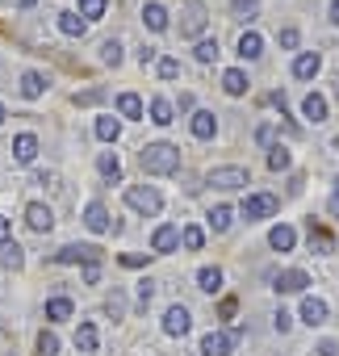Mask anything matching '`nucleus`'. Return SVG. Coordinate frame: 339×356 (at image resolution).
Returning <instances> with one entry per match:
<instances>
[{"mask_svg": "<svg viewBox=\"0 0 339 356\" xmlns=\"http://www.w3.org/2000/svg\"><path fill=\"white\" fill-rule=\"evenodd\" d=\"M218 310H222V318H231V314H235V298H222V306H218Z\"/></svg>", "mask_w": 339, "mask_h": 356, "instance_id": "603ef678", "label": "nucleus"}, {"mask_svg": "<svg viewBox=\"0 0 339 356\" xmlns=\"http://www.w3.org/2000/svg\"><path fill=\"white\" fill-rule=\"evenodd\" d=\"M122 264H126V268H142V264H147V256H122Z\"/></svg>", "mask_w": 339, "mask_h": 356, "instance_id": "09e8293b", "label": "nucleus"}, {"mask_svg": "<svg viewBox=\"0 0 339 356\" xmlns=\"http://www.w3.org/2000/svg\"><path fill=\"white\" fill-rule=\"evenodd\" d=\"M42 92H47V80H42L38 72H22V97H26V101H38Z\"/></svg>", "mask_w": 339, "mask_h": 356, "instance_id": "dca6fc26", "label": "nucleus"}, {"mask_svg": "<svg viewBox=\"0 0 339 356\" xmlns=\"http://www.w3.org/2000/svg\"><path fill=\"white\" fill-rule=\"evenodd\" d=\"M151 298H155V281H151V277H142V281H138V306L147 310V306H151Z\"/></svg>", "mask_w": 339, "mask_h": 356, "instance_id": "c9c22d12", "label": "nucleus"}, {"mask_svg": "<svg viewBox=\"0 0 339 356\" xmlns=\"http://www.w3.org/2000/svg\"><path fill=\"white\" fill-rule=\"evenodd\" d=\"M231 218H235V210H231V206H214V210H210V227H214L218 235L231 227Z\"/></svg>", "mask_w": 339, "mask_h": 356, "instance_id": "c756f323", "label": "nucleus"}, {"mask_svg": "<svg viewBox=\"0 0 339 356\" xmlns=\"http://www.w3.org/2000/svg\"><path fill=\"white\" fill-rule=\"evenodd\" d=\"M331 22L339 26V0H331Z\"/></svg>", "mask_w": 339, "mask_h": 356, "instance_id": "5fc2aeb1", "label": "nucleus"}, {"mask_svg": "<svg viewBox=\"0 0 339 356\" xmlns=\"http://www.w3.org/2000/svg\"><path fill=\"white\" fill-rule=\"evenodd\" d=\"M181 239H185V248H189V252H197V248L206 243V235H201V227H185V235H181Z\"/></svg>", "mask_w": 339, "mask_h": 356, "instance_id": "f704fd0d", "label": "nucleus"}, {"mask_svg": "<svg viewBox=\"0 0 339 356\" xmlns=\"http://www.w3.org/2000/svg\"><path fill=\"white\" fill-rule=\"evenodd\" d=\"M272 323H276V331L285 335V331L293 327V314H289V310H276V314H272Z\"/></svg>", "mask_w": 339, "mask_h": 356, "instance_id": "c03bdc74", "label": "nucleus"}, {"mask_svg": "<svg viewBox=\"0 0 339 356\" xmlns=\"http://www.w3.org/2000/svg\"><path fill=\"white\" fill-rule=\"evenodd\" d=\"M289 163H293V155H289L285 147H272V151H268V168H272V172H281V168H289Z\"/></svg>", "mask_w": 339, "mask_h": 356, "instance_id": "473e14b6", "label": "nucleus"}, {"mask_svg": "<svg viewBox=\"0 0 339 356\" xmlns=\"http://www.w3.org/2000/svg\"><path fill=\"white\" fill-rule=\"evenodd\" d=\"M268 243H272V248H276V252H289V248H293V243H297V231H293V227H285V222H281V227H272V231H268Z\"/></svg>", "mask_w": 339, "mask_h": 356, "instance_id": "f3484780", "label": "nucleus"}, {"mask_svg": "<svg viewBox=\"0 0 339 356\" xmlns=\"http://www.w3.org/2000/svg\"><path fill=\"white\" fill-rule=\"evenodd\" d=\"M206 30V5L201 0H189L185 5V22H181V38H197Z\"/></svg>", "mask_w": 339, "mask_h": 356, "instance_id": "423d86ee", "label": "nucleus"}, {"mask_svg": "<svg viewBox=\"0 0 339 356\" xmlns=\"http://www.w3.org/2000/svg\"><path fill=\"white\" fill-rule=\"evenodd\" d=\"M210 185L214 189H243V185H251V176H247V168H214Z\"/></svg>", "mask_w": 339, "mask_h": 356, "instance_id": "20e7f679", "label": "nucleus"}, {"mask_svg": "<svg viewBox=\"0 0 339 356\" xmlns=\"http://www.w3.org/2000/svg\"><path fill=\"white\" fill-rule=\"evenodd\" d=\"M181 243V231L176 227H155V235H151V248L155 252H172Z\"/></svg>", "mask_w": 339, "mask_h": 356, "instance_id": "ddd939ff", "label": "nucleus"}, {"mask_svg": "<svg viewBox=\"0 0 339 356\" xmlns=\"http://www.w3.org/2000/svg\"><path fill=\"white\" fill-rule=\"evenodd\" d=\"M214 130H218L214 113H210V109H197V113H193V134H197V138H214Z\"/></svg>", "mask_w": 339, "mask_h": 356, "instance_id": "4be33fe9", "label": "nucleus"}, {"mask_svg": "<svg viewBox=\"0 0 339 356\" xmlns=\"http://www.w3.org/2000/svg\"><path fill=\"white\" fill-rule=\"evenodd\" d=\"M101 59H105L109 67H117V63H122V47H117V42H105V47H101Z\"/></svg>", "mask_w": 339, "mask_h": 356, "instance_id": "4c0bfd02", "label": "nucleus"}, {"mask_svg": "<svg viewBox=\"0 0 339 356\" xmlns=\"http://www.w3.org/2000/svg\"><path fill=\"white\" fill-rule=\"evenodd\" d=\"M301 318H306L310 327H322V323H326V302H322V298H306V302H301Z\"/></svg>", "mask_w": 339, "mask_h": 356, "instance_id": "4468645a", "label": "nucleus"}, {"mask_svg": "<svg viewBox=\"0 0 339 356\" xmlns=\"http://www.w3.org/2000/svg\"><path fill=\"white\" fill-rule=\"evenodd\" d=\"M318 356H339V343H335V339H322V343H318Z\"/></svg>", "mask_w": 339, "mask_h": 356, "instance_id": "49530a36", "label": "nucleus"}, {"mask_svg": "<svg viewBox=\"0 0 339 356\" xmlns=\"http://www.w3.org/2000/svg\"><path fill=\"white\" fill-rule=\"evenodd\" d=\"M47 318H51V323L72 318V298H51V302H47Z\"/></svg>", "mask_w": 339, "mask_h": 356, "instance_id": "a878e982", "label": "nucleus"}, {"mask_svg": "<svg viewBox=\"0 0 339 356\" xmlns=\"http://www.w3.org/2000/svg\"><path fill=\"white\" fill-rule=\"evenodd\" d=\"M159 76H163V80H176V76H181V63H176L172 55H167V59H159Z\"/></svg>", "mask_w": 339, "mask_h": 356, "instance_id": "e433bc0d", "label": "nucleus"}, {"mask_svg": "<svg viewBox=\"0 0 339 356\" xmlns=\"http://www.w3.org/2000/svg\"><path fill=\"white\" fill-rule=\"evenodd\" d=\"M256 5H260V0H235V9H239V13H256Z\"/></svg>", "mask_w": 339, "mask_h": 356, "instance_id": "3c124183", "label": "nucleus"}, {"mask_svg": "<svg viewBox=\"0 0 339 356\" xmlns=\"http://www.w3.org/2000/svg\"><path fill=\"white\" fill-rule=\"evenodd\" d=\"M268 214H276V197H272V193H251V197L243 202V218H247V222H260V218H268Z\"/></svg>", "mask_w": 339, "mask_h": 356, "instance_id": "39448f33", "label": "nucleus"}, {"mask_svg": "<svg viewBox=\"0 0 339 356\" xmlns=\"http://www.w3.org/2000/svg\"><path fill=\"white\" fill-rule=\"evenodd\" d=\"M97 163H101V176H109V181H117V176H122V159H117L113 151H105Z\"/></svg>", "mask_w": 339, "mask_h": 356, "instance_id": "2f4dec72", "label": "nucleus"}, {"mask_svg": "<svg viewBox=\"0 0 339 356\" xmlns=\"http://www.w3.org/2000/svg\"><path fill=\"white\" fill-rule=\"evenodd\" d=\"M117 134H122V122L117 118H97V138L101 143H117Z\"/></svg>", "mask_w": 339, "mask_h": 356, "instance_id": "393cba45", "label": "nucleus"}, {"mask_svg": "<svg viewBox=\"0 0 339 356\" xmlns=\"http://www.w3.org/2000/svg\"><path fill=\"white\" fill-rule=\"evenodd\" d=\"M331 214H335V218H339V197H331Z\"/></svg>", "mask_w": 339, "mask_h": 356, "instance_id": "6e6d98bb", "label": "nucleus"}, {"mask_svg": "<svg viewBox=\"0 0 339 356\" xmlns=\"http://www.w3.org/2000/svg\"><path fill=\"white\" fill-rule=\"evenodd\" d=\"M26 222H30V231H51V227H55V214H51V206L30 202V206H26Z\"/></svg>", "mask_w": 339, "mask_h": 356, "instance_id": "9b49d317", "label": "nucleus"}, {"mask_svg": "<svg viewBox=\"0 0 339 356\" xmlns=\"http://www.w3.org/2000/svg\"><path fill=\"white\" fill-rule=\"evenodd\" d=\"M126 206L138 210V214H159V210H163V197H159L151 185H130V189H126Z\"/></svg>", "mask_w": 339, "mask_h": 356, "instance_id": "f03ea898", "label": "nucleus"}, {"mask_svg": "<svg viewBox=\"0 0 339 356\" xmlns=\"http://www.w3.org/2000/svg\"><path fill=\"white\" fill-rule=\"evenodd\" d=\"M335 197H339V176H335Z\"/></svg>", "mask_w": 339, "mask_h": 356, "instance_id": "bf43d9fd", "label": "nucleus"}, {"mask_svg": "<svg viewBox=\"0 0 339 356\" xmlns=\"http://www.w3.org/2000/svg\"><path fill=\"white\" fill-rule=\"evenodd\" d=\"M101 97H105L101 88H88V92H76V105H97Z\"/></svg>", "mask_w": 339, "mask_h": 356, "instance_id": "37998d69", "label": "nucleus"}, {"mask_svg": "<svg viewBox=\"0 0 339 356\" xmlns=\"http://www.w3.org/2000/svg\"><path fill=\"white\" fill-rule=\"evenodd\" d=\"M189 327H193V314L185 306H167V314H163V331L167 335H189Z\"/></svg>", "mask_w": 339, "mask_h": 356, "instance_id": "6e6552de", "label": "nucleus"}, {"mask_svg": "<svg viewBox=\"0 0 339 356\" xmlns=\"http://www.w3.org/2000/svg\"><path fill=\"white\" fill-rule=\"evenodd\" d=\"M55 264H101V248H92V243H67V248H59L55 252Z\"/></svg>", "mask_w": 339, "mask_h": 356, "instance_id": "7ed1b4c3", "label": "nucleus"}, {"mask_svg": "<svg viewBox=\"0 0 339 356\" xmlns=\"http://www.w3.org/2000/svg\"><path fill=\"white\" fill-rule=\"evenodd\" d=\"M318 67H322L318 55H297V59H293V76H297V80H314Z\"/></svg>", "mask_w": 339, "mask_h": 356, "instance_id": "2eb2a0df", "label": "nucleus"}, {"mask_svg": "<svg viewBox=\"0 0 339 356\" xmlns=\"http://www.w3.org/2000/svg\"><path fill=\"white\" fill-rule=\"evenodd\" d=\"M13 159H17V163H34V159H38V134H30V130L17 134V138H13Z\"/></svg>", "mask_w": 339, "mask_h": 356, "instance_id": "9d476101", "label": "nucleus"}, {"mask_svg": "<svg viewBox=\"0 0 339 356\" xmlns=\"http://www.w3.org/2000/svg\"><path fill=\"white\" fill-rule=\"evenodd\" d=\"M301 113H306L310 122H326V97H318V92H310V97L301 101Z\"/></svg>", "mask_w": 339, "mask_h": 356, "instance_id": "412c9836", "label": "nucleus"}, {"mask_svg": "<svg viewBox=\"0 0 339 356\" xmlns=\"http://www.w3.org/2000/svg\"><path fill=\"white\" fill-rule=\"evenodd\" d=\"M117 113H122V118H142V101H138L134 92H122V97H117Z\"/></svg>", "mask_w": 339, "mask_h": 356, "instance_id": "bb28decb", "label": "nucleus"}, {"mask_svg": "<svg viewBox=\"0 0 339 356\" xmlns=\"http://www.w3.org/2000/svg\"><path fill=\"white\" fill-rule=\"evenodd\" d=\"M306 285H310V277H306L301 268H285V273H276V281H272L276 293H301Z\"/></svg>", "mask_w": 339, "mask_h": 356, "instance_id": "1a4fd4ad", "label": "nucleus"}, {"mask_svg": "<svg viewBox=\"0 0 339 356\" xmlns=\"http://www.w3.org/2000/svg\"><path fill=\"white\" fill-rule=\"evenodd\" d=\"M5 239H9V218L0 214V243H5Z\"/></svg>", "mask_w": 339, "mask_h": 356, "instance_id": "864d4df0", "label": "nucleus"}, {"mask_svg": "<svg viewBox=\"0 0 339 356\" xmlns=\"http://www.w3.org/2000/svg\"><path fill=\"white\" fill-rule=\"evenodd\" d=\"M239 55H243V59H260V55H264V38H260L256 30H247V34L239 38Z\"/></svg>", "mask_w": 339, "mask_h": 356, "instance_id": "6ab92c4d", "label": "nucleus"}, {"mask_svg": "<svg viewBox=\"0 0 339 356\" xmlns=\"http://www.w3.org/2000/svg\"><path fill=\"white\" fill-rule=\"evenodd\" d=\"M335 97H339V72H335Z\"/></svg>", "mask_w": 339, "mask_h": 356, "instance_id": "13d9d810", "label": "nucleus"}, {"mask_svg": "<svg viewBox=\"0 0 339 356\" xmlns=\"http://www.w3.org/2000/svg\"><path fill=\"white\" fill-rule=\"evenodd\" d=\"M59 30H63L67 38H84L88 22H84V17H76V13H59Z\"/></svg>", "mask_w": 339, "mask_h": 356, "instance_id": "5701e85b", "label": "nucleus"}, {"mask_svg": "<svg viewBox=\"0 0 339 356\" xmlns=\"http://www.w3.org/2000/svg\"><path fill=\"white\" fill-rule=\"evenodd\" d=\"M84 227L97 231V235H105V231H109V210H105L101 202H88V210H84Z\"/></svg>", "mask_w": 339, "mask_h": 356, "instance_id": "f8f14e48", "label": "nucleus"}, {"mask_svg": "<svg viewBox=\"0 0 339 356\" xmlns=\"http://www.w3.org/2000/svg\"><path fill=\"white\" fill-rule=\"evenodd\" d=\"M138 163L151 176H172V172H181V147H172V143H147L138 151Z\"/></svg>", "mask_w": 339, "mask_h": 356, "instance_id": "f257e3e1", "label": "nucleus"}, {"mask_svg": "<svg viewBox=\"0 0 339 356\" xmlns=\"http://www.w3.org/2000/svg\"><path fill=\"white\" fill-rule=\"evenodd\" d=\"M38 352H47V356H55V352H59V339H55V331H42V335H38Z\"/></svg>", "mask_w": 339, "mask_h": 356, "instance_id": "58836bf2", "label": "nucleus"}, {"mask_svg": "<svg viewBox=\"0 0 339 356\" xmlns=\"http://www.w3.org/2000/svg\"><path fill=\"white\" fill-rule=\"evenodd\" d=\"M97 277H101V264H88V268H84V281L97 285Z\"/></svg>", "mask_w": 339, "mask_h": 356, "instance_id": "8fccbe9b", "label": "nucleus"}, {"mask_svg": "<svg viewBox=\"0 0 339 356\" xmlns=\"http://www.w3.org/2000/svg\"><path fill=\"white\" fill-rule=\"evenodd\" d=\"M76 348H80V352H97V327H92V323H80V331H76Z\"/></svg>", "mask_w": 339, "mask_h": 356, "instance_id": "cd10ccee", "label": "nucleus"}, {"mask_svg": "<svg viewBox=\"0 0 339 356\" xmlns=\"http://www.w3.org/2000/svg\"><path fill=\"white\" fill-rule=\"evenodd\" d=\"M197 285H201L206 293H218V289H222V273H218V268H201V273H197Z\"/></svg>", "mask_w": 339, "mask_h": 356, "instance_id": "7c9ffc66", "label": "nucleus"}, {"mask_svg": "<svg viewBox=\"0 0 339 356\" xmlns=\"http://www.w3.org/2000/svg\"><path fill=\"white\" fill-rule=\"evenodd\" d=\"M247 84H251V80H247V72H239V67H231V72L222 76V88H226L231 97H243V92H247Z\"/></svg>", "mask_w": 339, "mask_h": 356, "instance_id": "aec40b11", "label": "nucleus"}, {"mask_svg": "<svg viewBox=\"0 0 339 356\" xmlns=\"http://www.w3.org/2000/svg\"><path fill=\"white\" fill-rule=\"evenodd\" d=\"M197 59H201V63H214V59H218V42H214V38H201V42H197Z\"/></svg>", "mask_w": 339, "mask_h": 356, "instance_id": "72a5a7b5", "label": "nucleus"}, {"mask_svg": "<svg viewBox=\"0 0 339 356\" xmlns=\"http://www.w3.org/2000/svg\"><path fill=\"white\" fill-rule=\"evenodd\" d=\"M0 264L17 273V268L26 264V256H22V243H13V239H5V243H0Z\"/></svg>", "mask_w": 339, "mask_h": 356, "instance_id": "a211bd4d", "label": "nucleus"}, {"mask_svg": "<svg viewBox=\"0 0 339 356\" xmlns=\"http://www.w3.org/2000/svg\"><path fill=\"white\" fill-rule=\"evenodd\" d=\"M310 248H318V252H331V235H326V231H314V227H310Z\"/></svg>", "mask_w": 339, "mask_h": 356, "instance_id": "a19ab883", "label": "nucleus"}, {"mask_svg": "<svg viewBox=\"0 0 339 356\" xmlns=\"http://www.w3.org/2000/svg\"><path fill=\"white\" fill-rule=\"evenodd\" d=\"M281 47H285V51H293V47H297V30H293V26H285V30H281Z\"/></svg>", "mask_w": 339, "mask_h": 356, "instance_id": "a18cd8bd", "label": "nucleus"}, {"mask_svg": "<svg viewBox=\"0 0 339 356\" xmlns=\"http://www.w3.org/2000/svg\"><path fill=\"white\" fill-rule=\"evenodd\" d=\"M0 122H5V105H0Z\"/></svg>", "mask_w": 339, "mask_h": 356, "instance_id": "052dcab7", "label": "nucleus"}, {"mask_svg": "<svg viewBox=\"0 0 339 356\" xmlns=\"http://www.w3.org/2000/svg\"><path fill=\"white\" fill-rule=\"evenodd\" d=\"M80 13H84L88 22H92V17H101V13H105V0H80Z\"/></svg>", "mask_w": 339, "mask_h": 356, "instance_id": "ea45409f", "label": "nucleus"}, {"mask_svg": "<svg viewBox=\"0 0 339 356\" xmlns=\"http://www.w3.org/2000/svg\"><path fill=\"white\" fill-rule=\"evenodd\" d=\"M17 5H22V9H34V0H17Z\"/></svg>", "mask_w": 339, "mask_h": 356, "instance_id": "4d7b16f0", "label": "nucleus"}, {"mask_svg": "<svg viewBox=\"0 0 339 356\" xmlns=\"http://www.w3.org/2000/svg\"><path fill=\"white\" fill-rule=\"evenodd\" d=\"M55 181H59V176H55V172H38V176H34V185H47V189H51Z\"/></svg>", "mask_w": 339, "mask_h": 356, "instance_id": "de8ad7c7", "label": "nucleus"}, {"mask_svg": "<svg viewBox=\"0 0 339 356\" xmlns=\"http://www.w3.org/2000/svg\"><path fill=\"white\" fill-rule=\"evenodd\" d=\"M151 122H155V126H172V105H167L163 97L151 101Z\"/></svg>", "mask_w": 339, "mask_h": 356, "instance_id": "c85d7f7f", "label": "nucleus"}, {"mask_svg": "<svg viewBox=\"0 0 339 356\" xmlns=\"http://www.w3.org/2000/svg\"><path fill=\"white\" fill-rule=\"evenodd\" d=\"M142 22L159 34V30H167V9H163V5H147V9H142Z\"/></svg>", "mask_w": 339, "mask_h": 356, "instance_id": "b1692460", "label": "nucleus"}, {"mask_svg": "<svg viewBox=\"0 0 339 356\" xmlns=\"http://www.w3.org/2000/svg\"><path fill=\"white\" fill-rule=\"evenodd\" d=\"M105 306H109V314H113V318H122V314H126V298H122L117 289L109 293V302H105Z\"/></svg>", "mask_w": 339, "mask_h": 356, "instance_id": "79ce46f5", "label": "nucleus"}, {"mask_svg": "<svg viewBox=\"0 0 339 356\" xmlns=\"http://www.w3.org/2000/svg\"><path fill=\"white\" fill-rule=\"evenodd\" d=\"M235 352V335L231 331H210L201 339V356H231Z\"/></svg>", "mask_w": 339, "mask_h": 356, "instance_id": "0eeeda50", "label": "nucleus"}]
</instances>
